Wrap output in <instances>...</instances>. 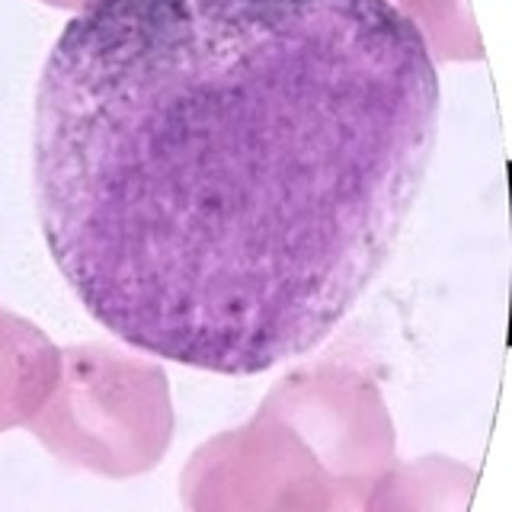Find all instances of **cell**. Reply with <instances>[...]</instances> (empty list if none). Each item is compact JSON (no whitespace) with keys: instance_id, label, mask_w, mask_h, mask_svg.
Returning a JSON list of instances; mask_svg holds the SVG:
<instances>
[{"instance_id":"1","label":"cell","mask_w":512,"mask_h":512,"mask_svg":"<svg viewBox=\"0 0 512 512\" xmlns=\"http://www.w3.org/2000/svg\"><path fill=\"white\" fill-rule=\"evenodd\" d=\"M436 135V58L391 0H96L42 64L32 192L96 324L247 378L356 308Z\"/></svg>"},{"instance_id":"2","label":"cell","mask_w":512,"mask_h":512,"mask_svg":"<svg viewBox=\"0 0 512 512\" xmlns=\"http://www.w3.org/2000/svg\"><path fill=\"white\" fill-rule=\"evenodd\" d=\"M394 464V423L372 375L317 362L272 384L244 426L186 461V512H362Z\"/></svg>"},{"instance_id":"3","label":"cell","mask_w":512,"mask_h":512,"mask_svg":"<svg viewBox=\"0 0 512 512\" xmlns=\"http://www.w3.org/2000/svg\"><path fill=\"white\" fill-rule=\"evenodd\" d=\"M58 461L125 480L160 464L173 439L167 372L109 343L61 349V372L26 423Z\"/></svg>"},{"instance_id":"4","label":"cell","mask_w":512,"mask_h":512,"mask_svg":"<svg viewBox=\"0 0 512 512\" xmlns=\"http://www.w3.org/2000/svg\"><path fill=\"white\" fill-rule=\"evenodd\" d=\"M61 349L32 320L0 308V432L26 426L52 394Z\"/></svg>"},{"instance_id":"5","label":"cell","mask_w":512,"mask_h":512,"mask_svg":"<svg viewBox=\"0 0 512 512\" xmlns=\"http://www.w3.org/2000/svg\"><path fill=\"white\" fill-rule=\"evenodd\" d=\"M474 480V468L442 455L394 461L368 490L362 512H468Z\"/></svg>"},{"instance_id":"6","label":"cell","mask_w":512,"mask_h":512,"mask_svg":"<svg viewBox=\"0 0 512 512\" xmlns=\"http://www.w3.org/2000/svg\"><path fill=\"white\" fill-rule=\"evenodd\" d=\"M391 4H397L416 26H420V32L429 42L432 58H439V61L484 58L468 0H391Z\"/></svg>"},{"instance_id":"7","label":"cell","mask_w":512,"mask_h":512,"mask_svg":"<svg viewBox=\"0 0 512 512\" xmlns=\"http://www.w3.org/2000/svg\"><path fill=\"white\" fill-rule=\"evenodd\" d=\"M42 4H48V7H58V10H74V13H80V10L93 7L96 0H42Z\"/></svg>"}]
</instances>
